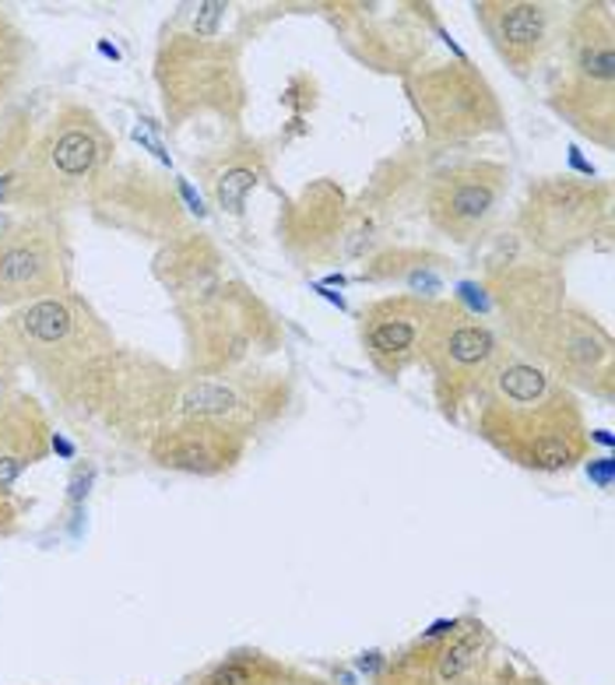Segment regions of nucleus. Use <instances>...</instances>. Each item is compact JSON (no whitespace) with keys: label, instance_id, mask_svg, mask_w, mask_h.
I'll list each match as a JSON object with an SVG mask.
<instances>
[{"label":"nucleus","instance_id":"3","mask_svg":"<svg viewBox=\"0 0 615 685\" xmlns=\"http://www.w3.org/2000/svg\"><path fill=\"white\" fill-rule=\"evenodd\" d=\"M85 327H92V317L81 314V306H74L64 296L29 303L11 317V335L39 366H47V359H57L50 377H57V369L64 372L71 362H92L68 348H85Z\"/></svg>","mask_w":615,"mask_h":685},{"label":"nucleus","instance_id":"16","mask_svg":"<svg viewBox=\"0 0 615 685\" xmlns=\"http://www.w3.org/2000/svg\"><path fill=\"white\" fill-rule=\"evenodd\" d=\"M201 685H254V668L243 661H229V664H218V668L204 678Z\"/></svg>","mask_w":615,"mask_h":685},{"label":"nucleus","instance_id":"14","mask_svg":"<svg viewBox=\"0 0 615 685\" xmlns=\"http://www.w3.org/2000/svg\"><path fill=\"white\" fill-rule=\"evenodd\" d=\"M212 183H215V201L225 212H239L246 194L257 186V170H250V165H225V173H218Z\"/></svg>","mask_w":615,"mask_h":685},{"label":"nucleus","instance_id":"8","mask_svg":"<svg viewBox=\"0 0 615 685\" xmlns=\"http://www.w3.org/2000/svg\"><path fill=\"white\" fill-rule=\"evenodd\" d=\"M426 324H429V314L419 309L412 299L377 303L362 317V338H366L369 359L377 362V369L394 377L398 369H404L416 359L419 341L426 335Z\"/></svg>","mask_w":615,"mask_h":685},{"label":"nucleus","instance_id":"9","mask_svg":"<svg viewBox=\"0 0 615 685\" xmlns=\"http://www.w3.org/2000/svg\"><path fill=\"white\" fill-rule=\"evenodd\" d=\"M482 22H485L492 47H496L506 64L521 74L535 64L549 39L545 8L527 4V0H517V4H485Z\"/></svg>","mask_w":615,"mask_h":685},{"label":"nucleus","instance_id":"10","mask_svg":"<svg viewBox=\"0 0 615 685\" xmlns=\"http://www.w3.org/2000/svg\"><path fill=\"white\" fill-rule=\"evenodd\" d=\"M152 453H155V461L166 468L208 474V471H222L225 464H233L239 443L225 429H215V426H183V429L162 432Z\"/></svg>","mask_w":615,"mask_h":685},{"label":"nucleus","instance_id":"15","mask_svg":"<svg viewBox=\"0 0 615 685\" xmlns=\"http://www.w3.org/2000/svg\"><path fill=\"white\" fill-rule=\"evenodd\" d=\"M479 643H482V626H471L454 643H447V647L440 651V657H437V678L440 682H454L471 664V657H475Z\"/></svg>","mask_w":615,"mask_h":685},{"label":"nucleus","instance_id":"4","mask_svg":"<svg viewBox=\"0 0 615 685\" xmlns=\"http://www.w3.org/2000/svg\"><path fill=\"white\" fill-rule=\"evenodd\" d=\"M416 106L426 113L429 127L437 134L464 137L479 134L482 123L492 116V92L485 89V81L475 78L471 71L461 68H443L419 78L416 85Z\"/></svg>","mask_w":615,"mask_h":685},{"label":"nucleus","instance_id":"6","mask_svg":"<svg viewBox=\"0 0 615 685\" xmlns=\"http://www.w3.org/2000/svg\"><path fill=\"white\" fill-rule=\"evenodd\" d=\"M426 359L433 362L437 377L443 380H464L482 372L492 359H496V338L482 324H471L461 309L440 306L429 314L426 324Z\"/></svg>","mask_w":615,"mask_h":685},{"label":"nucleus","instance_id":"12","mask_svg":"<svg viewBox=\"0 0 615 685\" xmlns=\"http://www.w3.org/2000/svg\"><path fill=\"white\" fill-rule=\"evenodd\" d=\"M25 57H29L25 35L18 32V25L11 22V14L0 8V102L14 92L18 81H22Z\"/></svg>","mask_w":615,"mask_h":685},{"label":"nucleus","instance_id":"1","mask_svg":"<svg viewBox=\"0 0 615 685\" xmlns=\"http://www.w3.org/2000/svg\"><path fill=\"white\" fill-rule=\"evenodd\" d=\"M110 152L113 144L89 110H64L29 155V180H18L14 201L43 207L68 204L78 191H85L89 180L102 176Z\"/></svg>","mask_w":615,"mask_h":685},{"label":"nucleus","instance_id":"2","mask_svg":"<svg viewBox=\"0 0 615 685\" xmlns=\"http://www.w3.org/2000/svg\"><path fill=\"white\" fill-rule=\"evenodd\" d=\"M60 285L64 257L53 233L39 225H14L0 233V306L50 299Z\"/></svg>","mask_w":615,"mask_h":685},{"label":"nucleus","instance_id":"13","mask_svg":"<svg viewBox=\"0 0 615 685\" xmlns=\"http://www.w3.org/2000/svg\"><path fill=\"white\" fill-rule=\"evenodd\" d=\"M500 393L506 401L514 405H535V401H545L552 393V384L542 369L535 366H524V362H514V366H503L500 369Z\"/></svg>","mask_w":615,"mask_h":685},{"label":"nucleus","instance_id":"7","mask_svg":"<svg viewBox=\"0 0 615 685\" xmlns=\"http://www.w3.org/2000/svg\"><path fill=\"white\" fill-rule=\"evenodd\" d=\"M602 207L594 201L591 186L570 183V180H549L539 186V194L531 191L527 222L531 239H539L549 251H563L570 243H581L587 228H594V218L602 215Z\"/></svg>","mask_w":615,"mask_h":685},{"label":"nucleus","instance_id":"11","mask_svg":"<svg viewBox=\"0 0 615 685\" xmlns=\"http://www.w3.org/2000/svg\"><path fill=\"white\" fill-rule=\"evenodd\" d=\"M612 78H615V50L608 25L573 32L570 39V89L566 95H598L602 106H612Z\"/></svg>","mask_w":615,"mask_h":685},{"label":"nucleus","instance_id":"5","mask_svg":"<svg viewBox=\"0 0 615 685\" xmlns=\"http://www.w3.org/2000/svg\"><path fill=\"white\" fill-rule=\"evenodd\" d=\"M503 180L506 173L500 165H485V162L443 173L433 183V194H429V218L454 239H468L492 215V207H496L503 191Z\"/></svg>","mask_w":615,"mask_h":685}]
</instances>
